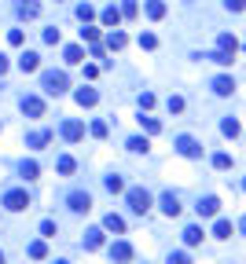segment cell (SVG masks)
I'll return each mask as SVG.
<instances>
[{
  "label": "cell",
  "instance_id": "obj_1",
  "mask_svg": "<svg viewBox=\"0 0 246 264\" xmlns=\"http://www.w3.org/2000/svg\"><path fill=\"white\" fill-rule=\"evenodd\" d=\"M41 88L48 92V96H63V92L70 88V77L63 70H44L41 73Z\"/></svg>",
  "mask_w": 246,
  "mask_h": 264
},
{
  "label": "cell",
  "instance_id": "obj_2",
  "mask_svg": "<svg viewBox=\"0 0 246 264\" xmlns=\"http://www.w3.org/2000/svg\"><path fill=\"white\" fill-rule=\"evenodd\" d=\"M0 206H4V209H11V213H22V209H29V206H33V202H29V195H26V191H19V187H15V191H4V202H0Z\"/></svg>",
  "mask_w": 246,
  "mask_h": 264
},
{
  "label": "cell",
  "instance_id": "obj_3",
  "mask_svg": "<svg viewBox=\"0 0 246 264\" xmlns=\"http://www.w3.org/2000/svg\"><path fill=\"white\" fill-rule=\"evenodd\" d=\"M59 136H63L66 143H81V139H85V125H81V121H74V118H66L63 125H59Z\"/></svg>",
  "mask_w": 246,
  "mask_h": 264
},
{
  "label": "cell",
  "instance_id": "obj_4",
  "mask_svg": "<svg viewBox=\"0 0 246 264\" xmlns=\"http://www.w3.org/2000/svg\"><path fill=\"white\" fill-rule=\"evenodd\" d=\"M129 209L144 216V213L151 209V195H147L144 187H132V191H129Z\"/></svg>",
  "mask_w": 246,
  "mask_h": 264
},
{
  "label": "cell",
  "instance_id": "obj_5",
  "mask_svg": "<svg viewBox=\"0 0 246 264\" xmlns=\"http://www.w3.org/2000/svg\"><path fill=\"white\" fill-rule=\"evenodd\" d=\"M177 150L184 158H202V147H198V139H191V136H177Z\"/></svg>",
  "mask_w": 246,
  "mask_h": 264
},
{
  "label": "cell",
  "instance_id": "obj_6",
  "mask_svg": "<svg viewBox=\"0 0 246 264\" xmlns=\"http://www.w3.org/2000/svg\"><path fill=\"white\" fill-rule=\"evenodd\" d=\"M66 206H70L74 213H88V209H92V195H88V191H70Z\"/></svg>",
  "mask_w": 246,
  "mask_h": 264
},
{
  "label": "cell",
  "instance_id": "obj_7",
  "mask_svg": "<svg viewBox=\"0 0 246 264\" xmlns=\"http://www.w3.org/2000/svg\"><path fill=\"white\" fill-rule=\"evenodd\" d=\"M195 213H198V216H217V213H221V198H217V195H206V198H198Z\"/></svg>",
  "mask_w": 246,
  "mask_h": 264
},
{
  "label": "cell",
  "instance_id": "obj_8",
  "mask_svg": "<svg viewBox=\"0 0 246 264\" xmlns=\"http://www.w3.org/2000/svg\"><path fill=\"white\" fill-rule=\"evenodd\" d=\"M22 114H26V118H41V114H44V99H41V96H26V99H22Z\"/></svg>",
  "mask_w": 246,
  "mask_h": 264
},
{
  "label": "cell",
  "instance_id": "obj_9",
  "mask_svg": "<svg viewBox=\"0 0 246 264\" xmlns=\"http://www.w3.org/2000/svg\"><path fill=\"white\" fill-rule=\"evenodd\" d=\"M48 143H52V132H48V129H37V132H29V136H26V147H33V150L48 147Z\"/></svg>",
  "mask_w": 246,
  "mask_h": 264
},
{
  "label": "cell",
  "instance_id": "obj_10",
  "mask_svg": "<svg viewBox=\"0 0 246 264\" xmlns=\"http://www.w3.org/2000/svg\"><path fill=\"white\" fill-rule=\"evenodd\" d=\"M111 260L129 264V260H132V246H129V242H114V246H111Z\"/></svg>",
  "mask_w": 246,
  "mask_h": 264
},
{
  "label": "cell",
  "instance_id": "obj_11",
  "mask_svg": "<svg viewBox=\"0 0 246 264\" xmlns=\"http://www.w3.org/2000/svg\"><path fill=\"white\" fill-rule=\"evenodd\" d=\"M74 99H78V106H96L99 103V92L96 88H78V92H74Z\"/></svg>",
  "mask_w": 246,
  "mask_h": 264
},
{
  "label": "cell",
  "instance_id": "obj_12",
  "mask_svg": "<svg viewBox=\"0 0 246 264\" xmlns=\"http://www.w3.org/2000/svg\"><path fill=\"white\" fill-rule=\"evenodd\" d=\"M217 52H224V55H235V52H239V41H235V33H221V37H217Z\"/></svg>",
  "mask_w": 246,
  "mask_h": 264
},
{
  "label": "cell",
  "instance_id": "obj_13",
  "mask_svg": "<svg viewBox=\"0 0 246 264\" xmlns=\"http://www.w3.org/2000/svg\"><path fill=\"white\" fill-rule=\"evenodd\" d=\"M37 66H41V55H37V52H22V55H19V70H22V73H33Z\"/></svg>",
  "mask_w": 246,
  "mask_h": 264
},
{
  "label": "cell",
  "instance_id": "obj_14",
  "mask_svg": "<svg viewBox=\"0 0 246 264\" xmlns=\"http://www.w3.org/2000/svg\"><path fill=\"white\" fill-rule=\"evenodd\" d=\"M213 92H217V96H232L235 92V81L228 73H221V77H213Z\"/></svg>",
  "mask_w": 246,
  "mask_h": 264
},
{
  "label": "cell",
  "instance_id": "obj_15",
  "mask_svg": "<svg viewBox=\"0 0 246 264\" xmlns=\"http://www.w3.org/2000/svg\"><path fill=\"white\" fill-rule=\"evenodd\" d=\"M162 213H165V216H177V213H180V198H177L173 191L162 195Z\"/></svg>",
  "mask_w": 246,
  "mask_h": 264
},
{
  "label": "cell",
  "instance_id": "obj_16",
  "mask_svg": "<svg viewBox=\"0 0 246 264\" xmlns=\"http://www.w3.org/2000/svg\"><path fill=\"white\" fill-rule=\"evenodd\" d=\"M37 15H41L37 0H19V19H37Z\"/></svg>",
  "mask_w": 246,
  "mask_h": 264
},
{
  "label": "cell",
  "instance_id": "obj_17",
  "mask_svg": "<svg viewBox=\"0 0 246 264\" xmlns=\"http://www.w3.org/2000/svg\"><path fill=\"white\" fill-rule=\"evenodd\" d=\"M103 228L114 231V235H121V231H125V220H121L118 213H107V216H103Z\"/></svg>",
  "mask_w": 246,
  "mask_h": 264
},
{
  "label": "cell",
  "instance_id": "obj_18",
  "mask_svg": "<svg viewBox=\"0 0 246 264\" xmlns=\"http://www.w3.org/2000/svg\"><path fill=\"white\" fill-rule=\"evenodd\" d=\"M63 59L70 66H78V63H85V48H81V44H70V48L63 52Z\"/></svg>",
  "mask_w": 246,
  "mask_h": 264
},
{
  "label": "cell",
  "instance_id": "obj_19",
  "mask_svg": "<svg viewBox=\"0 0 246 264\" xmlns=\"http://www.w3.org/2000/svg\"><path fill=\"white\" fill-rule=\"evenodd\" d=\"M99 246H103V231H99V228L85 231V250H99Z\"/></svg>",
  "mask_w": 246,
  "mask_h": 264
},
{
  "label": "cell",
  "instance_id": "obj_20",
  "mask_svg": "<svg viewBox=\"0 0 246 264\" xmlns=\"http://www.w3.org/2000/svg\"><path fill=\"white\" fill-rule=\"evenodd\" d=\"M184 242H188V246H198V242H202V228H198V224H188V228H184Z\"/></svg>",
  "mask_w": 246,
  "mask_h": 264
},
{
  "label": "cell",
  "instance_id": "obj_21",
  "mask_svg": "<svg viewBox=\"0 0 246 264\" xmlns=\"http://www.w3.org/2000/svg\"><path fill=\"white\" fill-rule=\"evenodd\" d=\"M147 19H165V4H162V0H147Z\"/></svg>",
  "mask_w": 246,
  "mask_h": 264
},
{
  "label": "cell",
  "instance_id": "obj_22",
  "mask_svg": "<svg viewBox=\"0 0 246 264\" xmlns=\"http://www.w3.org/2000/svg\"><path fill=\"white\" fill-rule=\"evenodd\" d=\"M125 44H129V37H125V33H118V29H114L111 37H107V48H111V52H121Z\"/></svg>",
  "mask_w": 246,
  "mask_h": 264
},
{
  "label": "cell",
  "instance_id": "obj_23",
  "mask_svg": "<svg viewBox=\"0 0 246 264\" xmlns=\"http://www.w3.org/2000/svg\"><path fill=\"white\" fill-rule=\"evenodd\" d=\"M118 22H121V8H107V11H103V26L118 29Z\"/></svg>",
  "mask_w": 246,
  "mask_h": 264
},
{
  "label": "cell",
  "instance_id": "obj_24",
  "mask_svg": "<svg viewBox=\"0 0 246 264\" xmlns=\"http://www.w3.org/2000/svg\"><path fill=\"white\" fill-rule=\"evenodd\" d=\"M125 147H129L132 154H147V150H151V143H147V139H144V136H132V139H129V143H125Z\"/></svg>",
  "mask_w": 246,
  "mask_h": 264
},
{
  "label": "cell",
  "instance_id": "obj_25",
  "mask_svg": "<svg viewBox=\"0 0 246 264\" xmlns=\"http://www.w3.org/2000/svg\"><path fill=\"white\" fill-rule=\"evenodd\" d=\"M232 220H217V224H213V235H217V239H232Z\"/></svg>",
  "mask_w": 246,
  "mask_h": 264
},
{
  "label": "cell",
  "instance_id": "obj_26",
  "mask_svg": "<svg viewBox=\"0 0 246 264\" xmlns=\"http://www.w3.org/2000/svg\"><path fill=\"white\" fill-rule=\"evenodd\" d=\"M55 169H59V173H63V176H70V173H74V169H78V162H74V158H70V154H63V158H59V162H55Z\"/></svg>",
  "mask_w": 246,
  "mask_h": 264
},
{
  "label": "cell",
  "instance_id": "obj_27",
  "mask_svg": "<svg viewBox=\"0 0 246 264\" xmlns=\"http://www.w3.org/2000/svg\"><path fill=\"white\" fill-rule=\"evenodd\" d=\"M221 132L235 139V136H239V121H235V118H224V121H221Z\"/></svg>",
  "mask_w": 246,
  "mask_h": 264
},
{
  "label": "cell",
  "instance_id": "obj_28",
  "mask_svg": "<svg viewBox=\"0 0 246 264\" xmlns=\"http://www.w3.org/2000/svg\"><path fill=\"white\" fill-rule=\"evenodd\" d=\"M202 59H209V63H217V66H232V55H224V52H209Z\"/></svg>",
  "mask_w": 246,
  "mask_h": 264
},
{
  "label": "cell",
  "instance_id": "obj_29",
  "mask_svg": "<svg viewBox=\"0 0 246 264\" xmlns=\"http://www.w3.org/2000/svg\"><path fill=\"white\" fill-rule=\"evenodd\" d=\"M103 183H107V191H111V195H118V191H125V180H121V176H107Z\"/></svg>",
  "mask_w": 246,
  "mask_h": 264
},
{
  "label": "cell",
  "instance_id": "obj_30",
  "mask_svg": "<svg viewBox=\"0 0 246 264\" xmlns=\"http://www.w3.org/2000/svg\"><path fill=\"white\" fill-rule=\"evenodd\" d=\"M44 253H48V246H44L41 239H37V242H29V257H33V260H44Z\"/></svg>",
  "mask_w": 246,
  "mask_h": 264
},
{
  "label": "cell",
  "instance_id": "obj_31",
  "mask_svg": "<svg viewBox=\"0 0 246 264\" xmlns=\"http://www.w3.org/2000/svg\"><path fill=\"white\" fill-rule=\"evenodd\" d=\"M22 176H26V180H37V176H41V165H37V162H22Z\"/></svg>",
  "mask_w": 246,
  "mask_h": 264
},
{
  "label": "cell",
  "instance_id": "obj_32",
  "mask_svg": "<svg viewBox=\"0 0 246 264\" xmlns=\"http://www.w3.org/2000/svg\"><path fill=\"white\" fill-rule=\"evenodd\" d=\"M81 41H88V44H96V41H99V29L85 22V29H81Z\"/></svg>",
  "mask_w": 246,
  "mask_h": 264
},
{
  "label": "cell",
  "instance_id": "obj_33",
  "mask_svg": "<svg viewBox=\"0 0 246 264\" xmlns=\"http://www.w3.org/2000/svg\"><path fill=\"white\" fill-rule=\"evenodd\" d=\"M140 48L155 52V48H158V37H155V33H140Z\"/></svg>",
  "mask_w": 246,
  "mask_h": 264
},
{
  "label": "cell",
  "instance_id": "obj_34",
  "mask_svg": "<svg viewBox=\"0 0 246 264\" xmlns=\"http://www.w3.org/2000/svg\"><path fill=\"white\" fill-rule=\"evenodd\" d=\"M213 165H217V169H232V154H213Z\"/></svg>",
  "mask_w": 246,
  "mask_h": 264
},
{
  "label": "cell",
  "instance_id": "obj_35",
  "mask_svg": "<svg viewBox=\"0 0 246 264\" xmlns=\"http://www.w3.org/2000/svg\"><path fill=\"white\" fill-rule=\"evenodd\" d=\"M140 125L151 132V136H155V132H162V125H158V118H140Z\"/></svg>",
  "mask_w": 246,
  "mask_h": 264
},
{
  "label": "cell",
  "instance_id": "obj_36",
  "mask_svg": "<svg viewBox=\"0 0 246 264\" xmlns=\"http://www.w3.org/2000/svg\"><path fill=\"white\" fill-rule=\"evenodd\" d=\"M136 11H140V8H136V0H125V4H121V19H132Z\"/></svg>",
  "mask_w": 246,
  "mask_h": 264
},
{
  "label": "cell",
  "instance_id": "obj_37",
  "mask_svg": "<svg viewBox=\"0 0 246 264\" xmlns=\"http://www.w3.org/2000/svg\"><path fill=\"white\" fill-rule=\"evenodd\" d=\"M165 106H169V114H180V110H184V99H180V96H169Z\"/></svg>",
  "mask_w": 246,
  "mask_h": 264
},
{
  "label": "cell",
  "instance_id": "obj_38",
  "mask_svg": "<svg viewBox=\"0 0 246 264\" xmlns=\"http://www.w3.org/2000/svg\"><path fill=\"white\" fill-rule=\"evenodd\" d=\"M41 235L44 239H55V220H41Z\"/></svg>",
  "mask_w": 246,
  "mask_h": 264
},
{
  "label": "cell",
  "instance_id": "obj_39",
  "mask_svg": "<svg viewBox=\"0 0 246 264\" xmlns=\"http://www.w3.org/2000/svg\"><path fill=\"white\" fill-rule=\"evenodd\" d=\"M92 136H96V139H107V121H92Z\"/></svg>",
  "mask_w": 246,
  "mask_h": 264
},
{
  "label": "cell",
  "instance_id": "obj_40",
  "mask_svg": "<svg viewBox=\"0 0 246 264\" xmlns=\"http://www.w3.org/2000/svg\"><path fill=\"white\" fill-rule=\"evenodd\" d=\"M92 15H96V11H92V4H81V8H78V19H81V22H92Z\"/></svg>",
  "mask_w": 246,
  "mask_h": 264
},
{
  "label": "cell",
  "instance_id": "obj_41",
  "mask_svg": "<svg viewBox=\"0 0 246 264\" xmlns=\"http://www.w3.org/2000/svg\"><path fill=\"white\" fill-rule=\"evenodd\" d=\"M151 106H155V96H151V92H140V110H151Z\"/></svg>",
  "mask_w": 246,
  "mask_h": 264
},
{
  "label": "cell",
  "instance_id": "obj_42",
  "mask_svg": "<svg viewBox=\"0 0 246 264\" xmlns=\"http://www.w3.org/2000/svg\"><path fill=\"white\" fill-rule=\"evenodd\" d=\"M22 41H26V37H22V29H11V33H8V44H15V48H19Z\"/></svg>",
  "mask_w": 246,
  "mask_h": 264
},
{
  "label": "cell",
  "instance_id": "obj_43",
  "mask_svg": "<svg viewBox=\"0 0 246 264\" xmlns=\"http://www.w3.org/2000/svg\"><path fill=\"white\" fill-rule=\"evenodd\" d=\"M224 4H228V11H235V15L246 11V0H224Z\"/></svg>",
  "mask_w": 246,
  "mask_h": 264
},
{
  "label": "cell",
  "instance_id": "obj_44",
  "mask_svg": "<svg viewBox=\"0 0 246 264\" xmlns=\"http://www.w3.org/2000/svg\"><path fill=\"white\" fill-rule=\"evenodd\" d=\"M44 44H59V29H55V26L44 29Z\"/></svg>",
  "mask_w": 246,
  "mask_h": 264
},
{
  "label": "cell",
  "instance_id": "obj_45",
  "mask_svg": "<svg viewBox=\"0 0 246 264\" xmlns=\"http://www.w3.org/2000/svg\"><path fill=\"white\" fill-rule=\"evenodd\" d=\"M169 264H191V257L188 253H173V257H169Z\"/></svg>",
  "mask_w": 246,
  "mask_h": 264
},
{
  "label": "cell",
  "instance_id": "obj_46",
  "mask_svg": "<svg viewBox=\"0 0 246 264\" xmlns=\"http://www.w3.org/2000/svg\"><path fill=\"white\" fill-rule=\"evenodd\" d=\"M8 70V55H0V73H4Z\"/></svg>",
  "mask_w": 246,
  "mask_h": 264
},
{
  "label": "cell",
  "instance_id": "obj_47",
  "mask_svg": "<svg viewBox=\"0 0 246 264\" xmlns=\"http://www.w3.org/2000/svg\"><path fill=\"white\" fill-rule=\"evenodd\" d=\"M239 231H242V235H246V216H242V220H239Z\"/></svg>",
  "mask_w": 246,
  "mask_h": 264
},
{
  "label": "cell",
  "instance_id": "obj_48",
  "mask_svg": "<svg viewBox=\"0 0 246 264\" xmlns=\"http://www.w3.org/2000/svg\"><path fill=\"white\" fill-rule=\"evenodd\" d=\"M0 264H4V253H0Z\"/></svg>",
  "mask_w": 246,
  "mask_h": 264
},
{
  "label": "cell",
  "instance_id": "obj_49",
  "mask_svg": "<svg viewBox=\"0 0 246 264\" xmlns=\"http://www.w3.org/2000/svg\"><path fill=\"white\" fill-rule=\"evenodd\" d=\"M242 191H246V180H242Z\"/></svg>",
  "mask_w": 246,
  "mask_h": 264
}]
</instances>
